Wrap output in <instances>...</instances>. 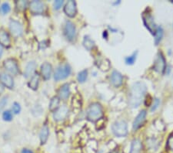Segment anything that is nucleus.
I'll return each mask as SVG.
<instances>
[{
	"label": "nucleus",
	"instance_id": "obj_1",
	"mask_svg": "<svg viewBox=\"0 0 173 153\" xmlns=\"http://www.w3.org/2000/svg\"><path fill=\"white\" fill-rule=\"evenodd\" d=\"M145 92H146V85L143 82H136L134 84L129 93V106L132 108H138L142 103Z\"/></svg>",
	"mask_w": 173,
	"mask_h": 153
},
{
	"label": "nucleus",
	"instance_id": "obj_2",
	"mask_svg": "<svg viewBox=\"0 0 173 153\" xmlns=\"http://www.w3.org/2000/svg\"><path fill=\"white\" fill-rule=\"evenodd\" d=\"M87 118L90 121H97L99 119L102 118L103 115L102 106L98 103L92 104L88 108L87 112Z\"/></svg>",
	"mask_w": 173,
	"mask_h": 153
},
{
	"label": "nucleus",
	"instance_id": "obj_3",
	"mask_svg": "<svg viewBox=\"0 0 173 153\" xmlns=\"http://www.w3.org/2000/svg\"><path fill=\"white\" fill-rule=\"evenodd\" d=\"M113 132L117 137H125L128 133L127 123L124 121H118L115 122L113 125Z\"/></svg>",
	"mask_w": 173,
	"mask_h": 153
},
{
	"label": "nucleus",
	"instance_id": "obj_4",
	"mask_svg": "<svg viewBox=\"0 0 173 153\" xmlns=\"http://www.w3.org/2000/svg\"><path fill=\"white\" fill-rule=\"evenodd\" d=\"M70 74H71V67H70L69 65H61L55 70V74H54V78H55L56 81H59L69 77Z\"/></svg>",
	"mask_w": 173,
	"mask_h": 153
},
{
	"label": "nucleus",
	"instance_id": "obj_5",
	"mask_svg": "<svg viewBox=\"0 0 173 153\" xmlns=\"http://www.w3.org/2000/svg\"><path fill=\"white\" fill-rule=\"evenodd\" d=\"M142 18L145 27L151 32V33L155 34V30L157 29V26H156L155 23L153 16L148 13H144L142 15Z\"/></svg>",
	"mask_w": 173,
	"mask_h": 153
},
{
	"label": "nucleus",
	"instance_id": "obj_6",
	"mask_svg": "<svg viewBox=\"0 0 173 153\" xmlns=\"http://www.w3.org/2000/svg\"><path fill=\"white\" fill-rule=\"evenodd\" d=\"M166 60H165L163 54L159 53V54H158L156 58H155V63H154L153 66V70H155L156 72L163 74V73H164L165 70H166Z\"/></svg>",
	"mask_w": 173,
	"mask_h": 153
},
{
	"label": "nucleus",
	"instance_id": "obj_7",
	"mask_svg": "<svg viewBox=\"0 0 173 153\" xmlns=\"http://www.w3.org/2000/svg\"><path fill=\"white\" fill-rule=\"evenodd\" d=\"M64 33L67 40L69 41L73 40L76 36V29L75 26L72 22L67 21L66 23V25L64 27Z\"/></svg>",
	"mask_w": 173,
	"mask_h": 153
},
{
	"label": "nucleus",
	"instance_id": "obj_8",
	"mask_svg": "<svg viewBox=\"0 0 173 153\" xmlns=\"http://www.w3.org/2000/svg\"><path fill=\"white\" fill-rule=\"evenodd\" d=\"M9 29L14 36H21L23 33V27L22 24L16 20H11L9 23Z\"/></svg>",
	"mask_w": 173,
	"mask_h": 153
},
{
	"label": "nucleus",
	"instance_id": "obj_9",
	"mask_svg": "<svg viewBox=\"0 0 173 153\" xmlns=\"http://www.w3.org/2000/svg\"><path fill=\"white\" fill-rule=\"evenodd\" d=\"M69 114V109L66 105L59 107V108L55 111L53 114V118L55 121H59L62 120H64Z\"/></svg>",
	"mask_w": 173,
	"mask_h": 153
},
{
	"label": "nucleus",
	"instance_id": "obj_10",
	"mask_svg": "<svg viewBox=\"0 0 173 153\" xmlns=\"http://www.w3.org/2000/svg\"><path fill=\"white\" fill-rule=\"evenodd\" d=\"M29 9H30V12L32 14H43L45 11L44 4H43V2H42L41 1L35 0V1L31 2V3L29 4Z\"/></svg>",
	"mask_w": 173,
	"mask_h": 153
},
{
	"label": "nucleus",
	"instance_id": "obj_11",
	"mask_svg": "<svg viewBox=\"0 0 173 153\" xmlns=\"http://www.w3.org/2000/svg\"><path fill=\"white\" fill-rule=\"evenodd\" d=\"M4 67L7 71L13 74H17L19 72V67L17 63L13 59H7L4 61Z\"/></svg>",
	"mask_w": 173,
	"mask_h": 153
},
{
	"label": "nucleus",
	"instance_id": "obj_12",
	"mask_svg": "<svg viewBox=\"0 0 173 153\" xmlns=\"http://www.w3.org/2000/svg\"><path fill=\"white\" fill-rule=\"evenodd\" d=\"M146 112L145 110L141 111V112H139V114L136 116V119H135V121L133 122V130L136 131V130L139 129V128L141 126H142L143 124H144L145 121V118H146Z\"/></svg>",
	"mask_w": 173,
	"mask_h": 153
},
{
	"label": "nucleus",
	"instance_id": "obj_13",
	"mask_svg": "<svg viewBox=\"0 0 173 153\" xmlns=\"http://www.w3.org/2000/svg\"><path fill=\"white\" fill-rule=\"evenodd\" d=\"M76 3L73 0H70L66 4L64 7V12L69 17H74L76 14Z\"/></svg>",
	"mask_w": 173,
	"mask_h": 153
},
{
	"label": "nucleus",
	"instance_id": "obj_14",
	"mask_svg": "<svg viewBox=\"0 0 173 153\" xmlns=\"http://www.w3.org/2000/svg\"><path fill=\"white\" fill-rule=\"evenodd\" d=\"M0 83H2L4 86L9 89L13 88V86H14L13 78L6 73H1L0 74Z\"/></svg>",
	"mask_w": 173,
	"mask_h": 153
},
{
	"label": "nucleus",
	"instance_id": "obj_15",
	"mask_svg": "<svg viewBox=\"0 0 173 153\" xmlns=\"http://www.w3.org/2000/svg\"><path fill=\"white\" fill-rule=\"evenodd\" d=\"M52 67V65L48 63H44L41 66V74L44 80H48L51 78Z\"/></svg>",
	"mask_w": 173,
	"mask_h": 153
},
{
	"label": "nucleus",
	"instance_id": "obj_16",
	"mask_svg": "<svg viewBox=\"0 0 173 153\" xmlns=\"http://www.w3.org/2000/svg\"><path fill=\"white\" fill-rule=\"evenodd\" d=\"M111 82L114 85L115 87H118L121 86L122 84V80H123V78H122V75L120 74L119 72H118L117 70H114L111 75Z\"/></svg>",
	"mask_w": 173,
	"mask_h": 153
},
{
	"label": "nucleus",
	"instance_id": "obj_17",
	"mask_svg": "<svg viewBox=\"0 0 173 153\" xmlns=\"http://www.w3.org/2000/svg\"><path fill=\"white\" fill-rule=\"evenodd\" d=\"M11 43L10 37L8 32L4 29H0V44L2 47H9Z\"/></svg>",
	"mask_w": 173,
	"mask_h": 153
},
{
	"label": "nucleus",
	"instance_id": "obj_18",
	"mask_svg": "<svg viewBox=\"0 0 173 153\" xmlns=\"http://www.w3.org/2000/svg\"><path fill=\"white\" fill-rule=\"evenodd\" d=\"M70 94V87L68 84H65L61 87L59 90V98L62 100H66Z\"/></svg>",
	"mask_w": 173,
	"mask_h": 153
},
{
	"label": "nucleus",
	"instance_id": "obj_19",
	"mask_svg": "<svg viewBox=\"0 0 173 153\" xmlns=\"http://www.w3.org/2000/svg\"><path fill=\"white\" fill-rule=\"evenodd\" d=\"M142 148V144L139 139H134L132 142L129 153H140Z\"/></svg>",
	"mask_w": 173,
	"mask_h": 153
},
{
	"label": "nucleus",
	"instance_id": "obj_20",
	"mask_svg": "<svg viewBox=\"0 0 173 153\" xmlns=\"http://www.w3.org/2000/svg\"><path fill=\"white\" fill-rule=\"evenodd\" d=\"M48 135H49L48 128L46 125H44V126L41 128V131H40V139L42 145L45 144V143L46 142L47 140H48Z\"/></svg>",
	"mask_w": 173,
	"mask_h": 153
},
{
	"label": "nucleus",
	"instance_id": "obj_21",
	"mask_svg": "<svg viewBox=\"0 0 173 153\" xmlns=\"http://www.w3.org/2000/svg\"><path fill=\"white\" fill-rule=\"evenodd\" d=\"M36 63H35L34 61H31L29 62L26 66V68H25V74H24V76L25 78H29L31 75L34 74L35 70H36Z\"/></svg>",
	"mask_w": 173,
	"mask_h": 153
},
{
	"label": "nucleus",
	"instance_id": "obj_22",
	"mask_svg": "<svg viewBox=\"0 0 173 153\" xmlns=\"http://www.w3.org/2000/svg\"><path fill=\"white\" fill-rule=\"evenodd\" d=\"M39 82H40V75L38 74H35L29 82V87L32 90H36L38 88Z\"/></svg>",
	"mask_w": 173,
	"mask_h": 153
},
{
	"label": "nucleus",
	"instance_id": "obj_23",
	"mask_svg": "<svg viewBox=\"0 0 173 153\" xmlns=\"http://www.w3.org/2000/svg\"><path fill=\"white\" fill-rule=\"evenodd\" d=\"M83 45H84L85 48L87 49L88 50H91L94 47L95 43L89 36H86L84 38V40H83Z\"/></svg>",
	"mask_w": 173,
	"mask_h": 153
},
{
	"label": "nucleus",
	"instance_id": "obj_24",
	"mask_svg": "<svg viewBox=\"0 0 173 153\" xmlns=\"http://www.w3.org/2000/svg\"><path fill=\"white\" fill-rule=\"evenodd\" d=\"M163 36V29L162 27H157V29L155 32V45H158L162 40Z\"/></svg>",
	"mask_w": 173,
	"mask_h": 153
},
{
	"label": "nucleus",
	"instance_id": "obj_25",
	"mask_svg": "<svg viewBox=\"0 0 173 153\" xmlns=\"http://www.w3.org/2000/svg\"><path fill=\"white\" fill-rule=\"evenodd\" d=\"M59 98L58 97H52V100L50 101L49 103V110L51 111H55L59 108Z\"/></svg>",
	"mask_w": 173,
	"mask_h": 153
},
{
	"label": "nucleus",
	"instance_id": "obj_26",
	"mask_svg": "<svg viewBox=\"0 0 173 153\" xmlns=\"http://www.w3.org/2000/svg\"><path fill=\"white\" fill-rule=\"evenodd\" d=\"M11 8L10 5L8 2H4L2 4V5L0 6V13H2V15H5L9 13Z\"/></svg>",
	"mask_w": 173,
	"mask_h": 153
},
{
	"label": "nucleus",
	"instance_id": "obj_27",
	"mask_svg": "<svg viewBox=\"0 0 173 153\" xmlns=\"http://www.w3.org/2000/svg\"><path fill=\"white\" fill-rule=\"evenodd\" d=\"M87 76H88V71L86 70H82L81 72L79 73L78 74V81L80 82V83H83L87 79Z\"/></svg>",
	"mask_w": 173,
	"mask_h": 153
},
{
	"label": "nucleus",
	"instance_id": "obj_28",
	"mask_svg": "<svg viewBox=\"0 0 173 153\" xmlns=\"http://www.w3.org/2000/svg\"><path fill=\"white\" fill-rule=\"evenodd\" d=\"M136 56H137V52H135L132 55L129 57H127L125 59V61L126 63V64L128 65H132L135 63L136 60Z\"/></svg>",
	"mask_w": 173,
	"mask_h": 153
},
{
	"label": "nucleus",
	"instance_id": "obj_29",
	"mask_svg": "<svg viewBox=\"0 0 173 153\" xmlns=\"http://www.w3.org/2000/svg\"><path fill=\"white\" fill-rule=\"evenodd\" d=\"M27 2L26 1H23V0H22V1H17L16 2V8L19 10H24L25 9V8L27 7Z\"/></svg>",
	"mask_w": 173,
	"mask_h": 153
},
{
	"label": "nucleus",
	"instance_id": "obj_30",
	"mask_svg": "<svg viewBox=\"0 0 173 153\" xmlns=\"http://www.w3.org/2000/svg\"><path fill=\"white\" fill-rule=\"evenodd\" d=\"M2 118L4 121H9L13 119V113L10 111H5L2 114Z\"/></svg>",
	"mask_w": 173,
	"mask_h": 153
},
{
	"label": "nucleus",
	"instance_id": "obj_31",
	"mask_svg": "<svg viewBox=\"0 0 173 153\" xmlns=\"http://www.w3.org/2000/svg\"><path fill=\"white\" fill-rule=\"evenodd\" d=\"M12 110H13V113L16 114V115H17V114L19 113L20 111H21V106H20V105L19 104V103L15 102L13 105Z\"/></svg>",
	"mask_w": 173,
	"mask_h": 153
},
{
	"label": "nucleus",
	"instance_id": "obj_32",
	"mask_svg": "<svg viewBox=\"0 0 173 153\" xmlns=\"http://www.w3.org/2000/svg\"><path fill=\"white\" fill-rule=\"evenodd\" d=\"M159 105H160V100L158 99V98H155L153 101V104L152 105V107H151V109H150L151 112H155V111L158 108V107L159 106Z\"/></svg>",
	"mask_w": 173,
	"mask_h": 153
},
{
	"label": "nucleus",
	"instance_id": "obj_33",
	"mask_svg": "<svg viewBox=\"0 0 173 153\" xmlns=\"http://www.w3.org/2000/svg\"><path fill=\"white\" fill-rule=\"evenodd\" d=\"M7 102H8V97H2V99L0 100V112H2L4 108H5V107L7 105Z\"/></svg>",
	"mask_w": 173,
	"mask_h": 153
},
{
	"label": "nucleus",
	"instance_id": "obj_34",
	"mask_svg": "<svg viewBox=\"0 0 173 153\" xmlns=\"http://www.w3.org/2000/svg\"><path fill=\"white\" fill-rule=\"evenodd\" d=\"M167 147L170 151L173 152V135H171L169 137L168 141H167Z\"/></svg>",
	"mask_w": 173,
	"mask_h": 153
},
{
	"label": "nucleus",
	"instance_id": "obj_35",
	"mask_svg": "<svg viewBox=\"0 0 173 153\" xmlns=\"http://www.w3.org/2000/svg\"><path fill=\"white\" fill-rule=\"evenodd\" d=\"M63 5V1L62 0H57V1H55L54 2V8L55 9H59L61 7H62V5Z\"/></svg>",
	"mask_w": 173,
	"mask_h": 153
},
{
	"label": "nucleus",
	"instance_id": "obj_36",
	"mask_svg": "<svg viewBox=\"0 0 173 153\" xmlns=\"http://www.w3.org/2000/svg\"><path fill=\"white\" fill-rule=\"evenodd\" d=\"M20 153H33L31 150L27 149V148H24V149L22 150V151Z\"/></svg>",
	"mask_w": 173,
	"mask_h": 153
},
{
	"label": "nucleus",
	"instance_id": "obj_37",
	"mask_svg": "<svg viewBox=\"0 0 173 153\" xmlns=\"http://www.w3.org/2000/svg\"><path fill=\"white\" fill-rule=\"evenodd\" d=\"M4 91V85L2 83H0V94H2V92Z\"/></svg>",
	"mask_w": 173,
	"mask_h": 153
},
{
	"label": "nucleus",
	"instance_id": "obj_38",
	"mask_svg": "<svg viewBox=\"0 0 173 153\" xmlns=\"http://www.w3.org/2000/svg\"><path fill=\"white\" fill-rule=\"evenodd\" d=\"M2 53H3V48H2V46L0 44V58L2 57Z\"/></svg>",
	"mask_w": 173,
	"mask_h": 153
},
{
	"label": "nucleus",
	"instance_id": "obj_39",
	"mask_svg": "<svg viewBox=\"0 0 173 153\" xmlns=\"http://www.w3.org/2000/svg\"><path fill=\"white\" fill-rule=\"evenodd\" d=\"M110 153H118V151H111Z\"/></svg>",
	"mask_w": 173,
	"mask_h": 153
},
{
	"label": "nucleus",
	"instance_id": "obj_40",
	"mask_svg": "<svg viewBox=\"0 0 173 153\" xmlns=\"http://www.w3.org/2000/svg\"><path fill=\"white\" fill-rule=\"evenodd\" d=\"M172 3H173V1H172Z\"/></svg>",
	"mask_w": 173,
	"mask_h": 153
}]
</instances>
